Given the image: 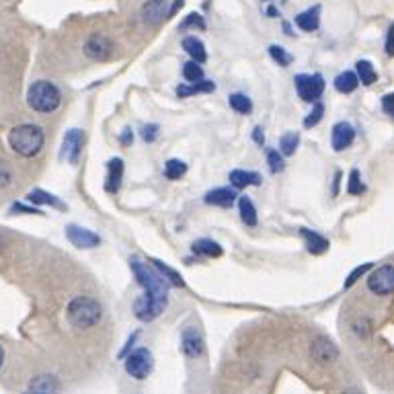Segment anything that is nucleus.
<instances>
[{
  "instance_id": "nucleus-9",
  "label": "nucleus",
  "mask_w": 394,
  "mask_h": 394,
  "mask_svg": "<svg viewBox=\"0 0 394 394\" xmlns=\"http://www.w3.org/2000/svg\"><path fill=\"white\" fill-rule=\"evenodd\" d=\"M113 54V43L103 33H92L85 43V55L95 62H105Z\"/></svg>"
},
{
  "instance_id": "nucleus-41",
  "label": "nucleus",
  "mask_w": 394,
  "mask_h": 394,
  "mask_svg": "<svg viewBox=\"0 0 394 394\" xmlns=\"http://www.w3.org/2000/svg\"><path fill=\"white\" fill-rule=\"evenodd\" d=\"M11 181H13V173H11V169H9L6 164H2V162H0V189L9 187V185H11Z\"/></svg>"
},
{
  "instance_id": "nucleus-34",
  "label": "nucleus",
  "mask_w": 394,
  "mask_h": 394,
  "mask_svg": "<svg viewBox=\"0 0 394 394\" xmlns=\"http://www.w3.org/2000/svg\"><path fill=\"white\" fill-rule=\"evenodd\" d=\"M183 78L185 80H189V82H197V80H201L203 78V70H201V64H197V62H187V64H183Z\"/></svg>"
},
{
  "instance_id": "nucleus-33",
  "label": "nucleus",
  "mask_w": 394,
  "mask_h": 394,
  "mask_svg": "<svg viewBox=\"0 0 394 394\" xmlns=\"http://www.w3.org/2000/svg\"><path fill=\"white\" fill-rule=\"evenodd\" d=\"M269 55H271V58H273V62H277L282 68H287V66L294 62L292 54L287 52L286 48H282V46H269Z\"/></svg>"
},
{
  "instance_id": "nucleus-28",
  "label": "nucleus",
  "mask_w": 394,
  "mask_h": 394,
  "mask_svg": "<svg viewBox=\"0 0 394 394\" xmlns=\"http://www.w3.org/2000/svg\"><path fill=\"white\" fill-rule=\"evenodd\" d=\"M238 210H240V220L247 226H257V210H255V203L249 197L245 196L238 199Z\"/></svg>"
},
{
  "instance_id": "nucleus-29",
  "label": "nucleus",
  "mask_w": 394,
  "mask_h": 394,
  "mask_svg": "<svg viewBox=\"0 0 394 394\" xmlns=\"http://www.w3.org/2000/svg\"><path fill=\"white\" fill-rule=\"evenodd\" d=\"M154 263V267L159 269V273H161L162 277L169 282V286H175V287H183L185 286V282H183V277H181L179 273L175 271L173 267H169L166 263H162V261H152Z\"/></svg>"
},
{
  "instance_id": "nucleus-50",
  "label": "nucleus",
  "mask_w": 394,
  "mask_h": 394,
  "mask_svg": "<svg viewBox=\"0 0 394 394\" xmlns=\"http://www.w3.org/2000/svg\"><path fill=\"white\" fill-rule=\"evenodd\" d=\"M27 394H37V393H27Z\"/></svg>"
},
{
  "instance_id": "nucleus-18",
  "label": "nucleus",
  "mask_w": 394,
  "mask_h": 394,
  "mask_svg": "<svg viewBox=\"0 0 394 394\" xmlns=\"http://www.w3.org/2000/svg\"><path fill=\"white\" fill-rule=\"evenodd\" d=\"M29 393L37 394H58L60 393V382L52 374H41L29 382Z\"/></svg>"
},
{
  "instance_id": "nucleus-39",
  "label": "nucleus",
  "mask_w": 394,
  "mask_h": 394,
  "mask_svg": "<svg viewBox=\"0 0 394 394\" xmlns=\"http://www.w3.org/2000/svg\"><path fill=\"white\" fill-rule=\"evenodd\" d=\"M181 29H206V21H203V17H199V15H196V13H191L189 17L185 18L183 23H181Z\"/></svg>"
},
{
  "instance_id": "nucleus-10",
  "label": "nucleus",
  "mask_w": 394,
  "mask_h": 394,
  "mask_svg": "<svg viewBox=\"0 0 394 394\" xmlns=\"http://www.w3.org/2000/svg\"><path fill=\"white\" fill-rule=\"evenodd\" d=\"M66 238L70 240L76 249H95L101 245V236L95 234L89 228H82L78 224H68L66 226Z\"/></svg>"
},
{
  "instance_id": "nucleus-15",
  "label": "nucleus",
  "mask_w": 394,
  "mask_h": 394,
  "mask_svg": "<svg viewBox=\"0 0 394 394\" xmlns=\"http://www.w3.org/2000/svg\"><path fill=\"white\" fill-rule=\"evenodd\" d=\"M166 15H169V11H166V0H148V2H144V23H148V25H159Z\"/></svg>"
},
{
  "instance_id": "nucleus-46",
  "label": "nucleus",
  "mask_w": 394,
  "mask_h": 394,
  "mask_svg": "<svg viewBox=\"0 0 394 394\" xmlns=\"http://www.w3.org/2000/svg\"><path fill=\"white\" fill-rule=\"evenodd\" d=\"M252 138H255V142L259 144V146H263V142H265V134H263V127H261V126L255 127V132H252Z\"/></svg>"
},
{
  "instance_id": "nucleus-43",
  "label": "nucleus",
  "mask_w": 394,
  "mask_h": 394,
  "mask_svg": "<svg viewBox=\"0 0 394 394\" xmlns=\"http://www.w3.org/2000/svg\"><path fill=\"white\" fill-rule=\"evenodd\" d=\"M386 54L394 58V25H390L388 36H386Z\"/></svg>"
},
{
  "instance_id": "nucleus-31",
  "label": "nucleus",
  "mask_w": 394,
  "mask_h": 394,
  "mask_svg": "<svg viewBox=\"0 0 394 394\" xmlns=\"http://www.w3.org/2000/svg\"><path fill=\"white\" fill-rule=\"evenodd\" d=\"M298 144H300L298 132H287V134H284V136L279 138V152H282L284 156H292V154L296 152Z\"/></svg>"
},
{
  "instance_id": "nucleus-26",
  "label": "nucleus",
  "mask_w": 394,
  "mask_h": 394,
  "mask_svg": "<svg viewBox=\"0 0 394 394\" xmlns=\"http://www.w3.org/2000/svg\"><path fill=\"white\" fill-rule=\"evenodd\" d=\"M215 89V85L212 80H197L193 85H181L177 87V97L181 99H185V97H189V95H196V92H212Z\"/></svg>"
},
{
  "instance_id": "nucleus-2",
  "label": "nucleus",
  "mask_w": 394,
  "mask_h": 394,
  "mask_svg": "<svg viewBox=\"0 0 394 394\" xmlns=\"http://www.w3.org/2000/svg\"><path fill=\"white\" fill-rule=\"evenodd\" d=\"M129 269H132L138 286L144 289L146 298L169 302V282L159 273V269L150 267V265H146V263L138 261V259L129 261Z\"/></svg>"
},
{
  "instance_id": "nucleus-42",
  "label": "nucleus",
  "mask_w": 394,
  "mask_h": 394,
  "mask_svg": "<svg viewBox=\"0 0 394 394\" xmlns=\"http://www.w3.org/2000/svg\"><path fill=\"white\" fill-rule=\"evenodd\" d=\"M382 111L394 119V92H388L382 97Z\"/></svg>"
},
{
  "instance_id": "nucleus-47",
  "label": "nucleus",
  "mask_w": 394,
  "mask_h": 394,
  "mask_svg": "<svg viewBox=\"0 0 394 394\" xmlns=\"http://www.w3.org/2000/svg\"><path fill=\"white\" fill-rule=\"evenodd\" d=\"M132 140H134V136H132V129L126 127V129H124V134H122V144H129Z\"/></svg>"
},
{
  "instance_id": "nucleus-35",
  "label": "nucleus",
  "mask_w": 394,
  "mask_h": 394,
  "mask_svg": "<svg viewBox=\"0 0 394 394\" xmlns=\"http://www.w3.org/2000/svg\"><path fill=\"white\" fill-rule=\"evenodd\" d=\"M366 191L363 183H361V177H359V171H351L349 173V181H347V193L349 196H361Z\"/></svg>"
},
{
  "instance_id": "nucleus-22",
  "label": "nucleus",
  "mask_w": 394,
  "mask_h": 394,
  "mask_svg": "<svg viewBox=\"0 0 394 394\" xmlns=\"http://www.w3.org/2000/svg\"><path fill=\"white\" fill-rule=\"evenodd\" d=\"M183 50L191 55V60L197 62V64H203V62L208 60L206 46H203V41H201V39H197L196 36H189L183 39Z\"/></svg>"
},
{
  "instance_id": "nucleus-19",
  "label": "nucleus",
  "mask_w": 394,
  "mask_h": 394,
  "mask_svg": "<svg viewBox=\"0 0 394 394\" xmlns=\"http://www.w3.org/2000/svg\"><path fill=\"white\" fill-rule=\"evenodd\" d=\"M27 201L36 203V206H50V208H55V210H66V203L60 201L54 193H48L43 189H31L27 193Z\"/></svg>"
},
{
  "instance_id": "nucleus-13",
  "label": "nucleus",
  "mask_w": 394,
  "mask_h": 394,
  "mask_svg": "<svg viewBox=\"0 0 394 394\" xmlns=\"http://www.w3.org/2000/svg\"><path fill=\"white\" fill-rule=\"evenodd\" d=\"M181 347H183V351H185L187 358H201L206 353V341L201 337V333L197 329H193V326H189V329L183 331V335H181Z\"/></svg>"
},
{
  "instance_id": "nucleus-36",
  "label": "nucleus",
  "mask_w": 394,
  "mask_h": 394,
  "mask_svg": "<svg viewBox=\"0 0 394 394\" xmlns=\"http://www.w3.org/2000/svg\"><path fill=\"white\" fill-rule=\"evenodd\" d=\"M323 115H324L323 103H314V105H312V111L306 115L304 127H314L319 122H321V119H323Z\"/></svg>"
},
{
  "instance_id": "nucleus-6",
  "label": "nucleus",
  "mask_w": 394,
  "mask_h": 394,
  "mask_svg": "<svg viewBox=\"0 0 394 394\" xmlns=\"http://www.w3.org/2000/svg\"><path fill=\"white\" fill-rule=\"evenodd\" d=\"M298 97L306 103H316V99H321L324 90V78L321 74H298L294 78Z\"/></svg>"
},
{
  "instance_id": "nucleus-12",
  "label": "nucleus",
  "mask_w": 394,
  "mask_h": 394,
  "mask_svg": "<svg viewBox=\"0 0 394 394\" xmlns=\"http://www.w3.org/2000/svg\"><path fill=\"white\" fill-rule=\"evenodd\" d=\"M82 146H85V134L80 129H68L64 136L62 144V154L70 164H78V159L82 154Z\"/></svg>"
},
{
  "instance_id": "nucleus-38",
  "label": "nucleus",
  "mask_w": 394,
  "mask_h": 394,
  "mask_svg": "<svg viewBox=\"0 0 394 394\" xmlns=\"http://www.w3.org/2000/svg\"><path fill=\"white\" fill-rule=\"evenodd\" d=\"M372 269V263H363V265H359V267H356L351 273H349V277H347V282H345V287H351L356 282H359L368 271Z\"/></svg>"
},
{
  "instance_id": "nucleus-11",
  "label": "nucleus",
  "mask_w": 394,
  "mask_h": 394,
  "mask_svg": "<svg viewBox=\"0 0 394 394\" xmlns=\"http://www.w3.org/2000/svg\"><path fill=\"white\" fill-rule=\"evenodd\" d=\"M164 308H166V302L150 300V298H146L142 294V296L136 298V302H134V314H136V319L142 321V323H152L154 319H159L162 312H164Z\"/></svg>"
},
{
  "instance_id": "nucleus-20",
  "label": "nucleus",
  "mask_w": 394,
  "mask_h": 394,
  "mask_svg": "<svg viewBox=\"0 0 394 394\" xmlns=\"http://www.w3.org/2000/svg\"><path fill=\"white\" fill-rule=\"evenodd\" d=\"M300 234H302V238H304L306 243V249L312 252V255H323L324 251H329V240L321 236L319 233H312V230H308V228H300Z\"/></svg>"
},
{
  "instance_id": "nucleus-45",
  "label": "nucleus",
  "mask_w": 394,
  "mask_h": 394,
  "mask_svg": "<svg viewBox=\"0 0 394 394\" xmlns=\"http://www.w3.org/2000/svg\"><path fill=\"white\" fill-rule=\"evenodd\" d=\"M11 212H25V214H41L39 210L36 208H25L23 203H15L13 208H11Z\"/></svg>"
},
{
  "instance_id": "nucleus-7",
  "label": "nucleus",
  "mask_w": 394,
  "mask_h": 394,
  "mask_svg": "<svg viewBox=\"0 0 394 394\" xmlns=\"http://www.w3.org/2000/svg\"><path fill=\"white\" fill-rule=\"evenodd\" d=\"M368 289L376 296L394 294V265H382L368 275Z\"/></svg>"
},
{
  "instance_id": "nucleus-48",
  "label": "nucleus",
  "mask_w": 394,
  "mask_h": 394,
  "mask_svg": "<svg viewBox=\"0 0 394 394\" xmlns=\"http://www.w3.org/2000/svg\"><path fill=\"white\" fill-rule=\"evenodd\" d=\"M2 363H4V349H2V345H0V368H2Z\"/></svg>"
},
{
  "instance_id": "nucleus-14",
  "label": "nucleus",
  "mask_w": 394,
  "mask_h": 394,
  "mask_svg": "<svg viewBox=\"0 0 394 394\" xmlns=\"http://www.w3.org/2000/svg\"><path fill=\"white\" fill-rule=\"evenodd\" d=\"M356 140V127L351 126L349 122H339L333 126V132H331V144L333 148L341 152L345 148H349Z\"/></svg>"
},
{
  "instance_id": "nucleus-5",
  "label": "nucleus",
  "mask_w": 394,
  "mask_h": 394,
  "mask_svg": "<svg viewBox=\"0 0 394 394\" xmlns=\"http://www.w3.org/2000/svg\"><path fill=\"white\" fill-rule=\"evenodd\" d=\"M124 359H126L124 368H126L127 376H132L134 380L142 382L154 370V358H152L150 349H146V347H138V349L129 351Z\"/></svg>"
},
{
  "instance_id": "nucleus-4",
  "label": "nucleus",
  "mask_w": 394,
  "mask_h": 394,
  "mask_svg": "<svg viewBox=\"0 0 394 394\" xmlns=\"http://www.w3.org/2000/svg\"><path fill=\"white\" fill-rule=\"evenodd\" d=\"M62 103V92L50 80H37L27 90V105L37 113H54Z\"/></svg>"
},
{
  "instance_id": "nucleus-27",
  "label": "nucleus",
  "mask_w": 394,
  "mask_h": 394,
  "mask_svg": "<svg viewBox=\"0 0 394 394\" xmlns=\"http://www.w3.org/2000/svg\"><path fill=\"white\" fill-rule=\"evenodd\" d=\"M356 74H358L359 82L361 85H366V87H370V85H374L378 80V72L376 68L372 66V62H368V60H359L358 64H356Z\"/></svg>"
},
{
  "instance_id": "nucleus-3",
  "label": "nucleus",
  "mask_w": 394,
  "mask_h": 394,
  "mask_svg": "<svg viewBox=\"0 0 394 394\" xmlns=\"http://www.w3.org/2000/svg\"><path fill=\"white\" fill-rule=\"evenodd\" d=\"M103 316V308L101 304L89 298V296H76L70 300V304L66 306V319L74 329H90L101 321Z\"/></svg>"
},
{
  "instance_id": "nucleus-16",
  "label": "nucleus",
  "mask_w": 394,
  "mask_h": 394,
  "mask_svg": "<svg viewBox=\"0 0 394 394\" xmlns=\"http://www.w3.org/2000/svg\"><path fill=\"white\" fill-rule=\"evenodd\" d=\"M124 181V161L122 159H111L107 162V179H105V189L109 193H117Z\"/></svg>"
},
{
  "instance_id": "nucleus-23",
  "label": "nucleus",
  "mask_w": 394,
  "mask_h": 394,
  "mask_svg": "<svg viewBox=\"0 0 394 394\" xmlns=\"http://www.w3.org/2000/svg\"><path fill=\"white\" fill-rule=\"evenodd\" d=\"M319 23H321V6L308 9V11L300 13V15L296 17V25H298L302 31H316V29H319Z\"/></svg>"
},
{
  "instance_id": "nucleus-49",
  "label": "nucleus",
  "mask_w": 394,
  "mask_h": 394,
  "mask_svg": "<svg viewBox=\"0 0 394 394\" xmlns=\"http://www.w3.org/2000/svg\"><path fill=\"white\" fill-rule=\"evenodd\" d=\"M343 394H359V393H358V390H353V388H351V390H345Z\"/></svg>"
},
{
  "instance_id": "nucleus-17",
  "label": "nucleus",
  "mask_w": 394,
  "mask_h": 394,
  "mask_svg": "<svg viewBox=\"0 0 394 394\" xmlns=\"http://www.w3.org/2000/svg\"><path fill=\"white\" fill-rule=\"evenodd\" d=\"M236 189L234 187H218L206 193V203L218 206V208H230L236 201Z\"/></svg>"
},
{
  "instance_id": "nucleus-30",
  "label": "nucleus",
  "mask_w": 394,
  "mask_h": 394,
  "mask_svg": "<svg viewBox=\"0 0 394 394\" xmlns=\"http://www.w3.org/2000/svg\"><path fill=\"white\" fill-rule=\"evenodd\" d=\"M187 173V164L179 159H171V161L164 162V177L171 181L181 179L183 175Z\"/></svg>"
},
{
  "instance_id": "nucleus-37",
  "label": "nucleus",
  "mask_w": 394,
  "mask_h": 394,
  "mask_svg": "<svg viewBox=\"0 0 394 394\" xmlns=\"http://www.w3.org/2000/svg\"><path fill=\"white\" fill-rule=\"evenodd\" d=\"M267 162L271 173H282L284 171V159H282L279 150H267Z\"/></svg>"
},
{
  "instance_id": "nucleus-8",
  "label": "nucleus",
  "mask_w": 394,
  "mask_h": 394,
  "mask_svg": "<svg viewBox=\"0 0 394 394\" xmlns=\"http://www.w3.org/2000/svg\"><path fill=\"white\" fill-rule=\"evenodd\" d=\"M310 356H312V359L316 363L326 366V363H335L339 359V349H337V345L329 339V337L319 335L316 339L310 343Z\"/></svg>"
},
{
  "instance_id": "nucleus-32",
  "label": "nucleus",
  "mask_w": 394,
  "mask_h": 394,
  "mask_svg": "<svg viewBox=\"0 0 394 394\" xmlns=\"http://www.w3.org/2000/svg\"><path fill=\"white\" fill-rule=\"evenodd\" d=\"M228 103H230V107L236 111V113H243V115H247V113H251L252 111V103L251 99L247 97V95H243V92H234L228 97Z\"/></svg>"
},
{
  "instance_id": "nucleus-1",
  "label": "nucleus",
  "mask_w": 394,
  "mask_h": 394,
  "mask_svg": "<svg viewBox=\"0 0 394 394\" xmlns=\"http://www.w3.org/2000/svg\"><path fill=\"white\" fill-rule=\"evenodd\" d=\"M46 144L43 129L36 124H21L9 132V146L23 159H33Z\"/></svg>"
},
{
  "instance_id": "nucleus-44",
  "label": "nucleus",
  "mask_w": 394,
  "mask_h": 394,
  "mask_svg": "<svg viewBox=\"0 0 394 394\" xmlns=\"http://www.w3.org/2000/svg\"><path fill=\"white\" fill-rule=\"evenodd\" d=\"M138 335H140V333H138V331H136V333H134V335H132V337H129V339H127L126 347H124V349H122V351H119V358H126L127 353H129V351H132V347H134V343H136V339H138Z\"/></svg>"
},
{
  "instance_id": "nucleus-21",
  "label": "nucleus",
  "mask_w": 394,
  "mask_h": 394,
  "mask_svg": "<svg viewBox=\"0 0 394 394\" xmlns=\"http://www.w3.org/2000/svg\"><path fill=\"white\" fill-rule=\"evenodd\" d=\"M230 183H233L234 189H245V187H252V185H261V175L255 171L236 169L230 173Z\"/></svg>"
},
{
  "instance_id": "nucleus-40",
  "label": "nucleus",
  "mask_w": 394,
  "mask_h": 394,
  "mask_svg": "<svg viewBox=\"0 0 394 394\" xmlns=\"http://www.w3.org/2000/svg\"><path fill=\"white\" fill-rule=\"evenodd\" d=\"M142 138L144 142H154L156 138H159V126L156 124H150V126H144L142 127Z\"/></svg>"
},
{
  "instance_id": "nucleus-25",
  "label": "nucleus",
  "mask_w": 394,
  "mask_h": 394,
  "mask_svg": "<svg viewBox=\"0 0 394 394\" xmlns=\"http://www.w3.org/2000/svg\"><path fill=\"white\" fill-rule=\"evenodd\" d=\"M191 251L196 255H201V257H220L222 255V247L215 243V240H210V238H199L191 245Z\"/></svg>"
},
{
  "instance_id": "nucleus-24",
  "label": "nucleus",
  "mask_w": 394,
  "mask_h": 394,
  "mask_svg": "<svg viewBox=\"0 0 394 394\" xmlns=\"http://www.w3.org/2000/svg\"><path fill=\"white\" fill-rule=\"evenodd\" d=\"M358 87H359V78L356 72L345 70V72H341L339 76L335 78V89L339 90L341 95H349V92H353Z\"/></svg>"
}]
</instances>
